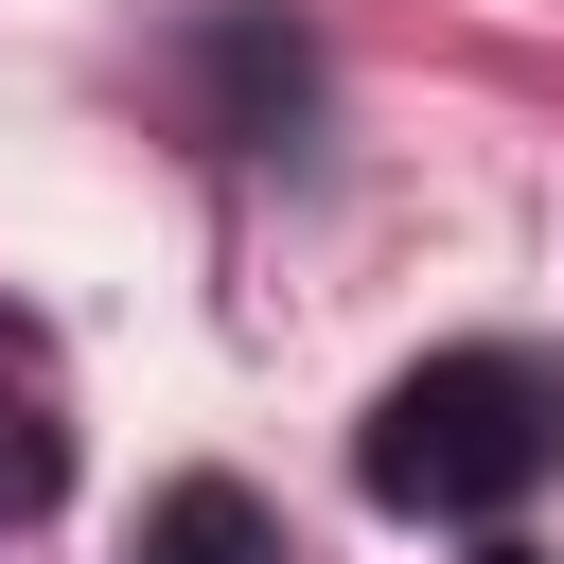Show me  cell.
Listing matches in <instances>:
<instances>
[{
  "mask_svg": "<svg viewBox=\"0 0 564 564\" xmlns=\"http://www.w3.org/2000/svg\"><path fill=\"white\" fill-rule=\"evenodd\" d=\"M70 494V405H53V335L0 300V529H35Z\"/></svg>",
  "mask_w": 564,
  "mask_h": 564,
  "instance_id": "7a4b0ae2",
  "label": "cell"
},
{
  "mask_svg": "<svg viewBox=\"0 0 564 564\" xmlns=\"http://www.w3.org/2000/svg\"><path fill=\"white\" fill-rule=\"evenodd\" d=\"M141 564H282V529H264L247 476H176V494L141 511Z\"/></svg>",
  "mask_w": 564,
  "mask_h": 564,
  "instance_id": "277c9868",
  "label": "cell"
},
{
  "mask_svg": "<svg viewBox=\"0 0 564 564\" xmlns=\"http://www.w3.org/2000/svg\"><path fill=\"white\" fill-rule=\"evenodd\" d=\"M194 70H212V106H229V141H282V123L317 106V53H300L282 18H212V35H194Z\"/></svg>",
  "mask_w": 564,
  "mask_h": 564,
  "instance_id": "3957f363",
  "label": "cell"
},
{
  "mask_svg": "<svg viewBox=\"0 0 564 564\" xmlns=\"http://www.w3.org/2000/svg\"><path fill=\"white\" fill-rule=\"evenodd\" d=\"M352 476H370V511L494 529L511 494L564 476V352H529V335H458V352L388 370L370 423H352Z\"/></svg>",
  "mask_w": 564,
  "mask_h": 564,
  "instance_id": "6da1fadb",
  "label": "cell"
},
{
  "mask_svg": "<svg viewBox=\"0 0 564 564\" xmlns=\"http://www.w3.org/2000/svg\"><path fill=\"white\" fill-rule=\"evenodd\" d=\"M476 564H546V546H476Z\"/></svg>",
  "mask_w": 564,
  "mask_h": 564,
  "instance_id": "5b68a950",
  "label": "cell"
}]
</instances>
